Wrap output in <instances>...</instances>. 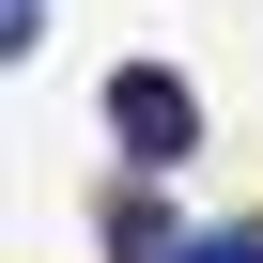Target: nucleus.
I'll list each match as a JSON object with an SVG mask.
<instances>
[{"label":"nucleus","instance_id":"obj_1","mask_svg":"<svg viewBox=\"0 0 263 263\" xmlns=\"http://www.w3.org/2000/svg\"><path fill=\"white\" fill-rule=\"evenodd\" d=\"M108 140L140 155V171H186V155H201V93H186L171 62H124V78H108Z\"/></svg>","mask_w":263,"mask_h":263},{"label":"nucleus","instance_id":"obj_2","mask_svg":"<svg viewBox=\"0 0 263 263\" xmlns=\"http://www.w3.org/2000/svg\"><path fill=\"white\" fill-rule=\"evenodd\" d=\"M171 263H263V232H186Z\"/></svg>","mask_w":263,"mask_h":263}]
</instances>
